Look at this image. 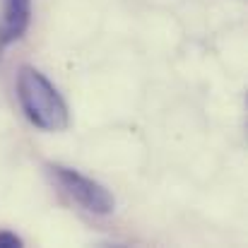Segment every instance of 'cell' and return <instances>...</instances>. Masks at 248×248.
<instances>
[{
    "label": "cell",
    "instance_id": "6da1fadb",
    "mask_svg": "<svg viewBox=\"0 0 248 248\" xmlns=\"http://www.w3.org/2000/svg\"><path fill=\"white\" fill-rule=\"evenodd\" d=\"M17 99L31 125L48 133H61L70 125L65 99L44 73L31 65H22L17 73Z\"/></svg>",
    "mask_w": 248,
    "mask_h": 248
},
{
    "label": "cell",
    "instance_id": "7a4b0ae2",
    "mask_svg": "<svg viewBox=\"0 0 248 248\" xmlns=\"http://www.w3.org/2000/svg\"><path fill=\"white\" fill-rule=\"evenodd\" d=\"M48 173L56 181V186L70 198L75 200L80 207L94 215H111L116 210V198L111 195V190L106 186H101L99 181L84 176L80 171L70 169V166L61 164H48Z\"/></svg>",
    "mask_w": 248,
    "mask_h": 248
},
{
    "label": "cell",
    "instance_id": "3957f363",
    "mask_svg": "<svg viewBox=\"0 0 248 248\" xmlns=\"http://www.w3.org/2000/svg\"><path fill=\"white\" fill-rule=\"evenodd\" d=\"M31 22V0H2L0 15V53L19 41Z\"/></svg>",
    "mask_w": 248,
    "mask_h": 248
},
{
    "label": "cell",
    "instance_id": "277c9868",
    "mask_svg": "<svg viewBox=\"0 0 248 248\" xmlns=\"http://www.w3.org/2000/svg\"><path fill=\"white\" fill-rule=\"evenodd\" d=\"M22 239L15 236L12 232H0V248H19Z\"/></svg>",
    "mask_w": 248,
    "mask_h": 248
}]
</instances>
